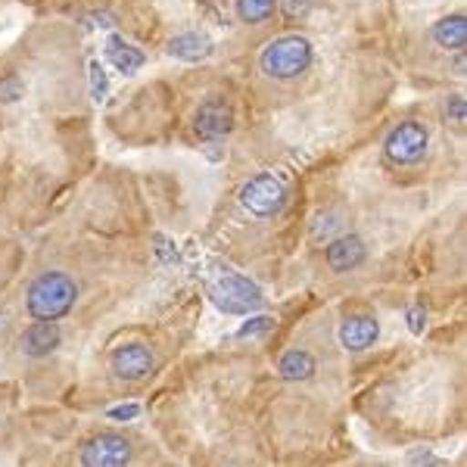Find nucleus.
Masks as SVG:
<instances>
[{
	"instance_id": "9b49d317",
	"label": "nucleus",
	"mask_w": 467,
	"mask_h": 467,
	"mask_svg": "<svg viewBox=\"0 0 467 467\" xmlns=\"http://www.w3.org/2000/svg\"><path fill=\"white\" fill-rule=\"evenodd\" d=\"M59 343H63V330H59V324L57 321H37V324H32V327L22 330L19 352L28 358H44L54 349H59Z\"/></svg>"
},
{
	"instance_id": "bb28decb",
	"label": "nucleus",
	"mask_w": 467,
	"mask_h": 467,
	"mask_svg": "<svg viewBox=\"0 0 467 467\" xmlns=\"http://www.w3.org/2000/svg\"><path fill=\"white\" fill-rule=\"evenodd\" d=\"M88 28H112L116 26V19L109 16V13H94V16H88Z\"/></svg>"
},
{
	"instance_id": "423d86ee",
	"label": "nucleus",
	"mask_w": 467,
	"mask_h": 467,
	"mask_svg": "<svg viewBox=\"0 0 467 467\" xmlns=\"http://www.w3.org/2000/svg\"><path fill=\"white\" fill-rule=\"evenodd\" d=\"M131 462V442L122 433H97L81 446V464L88 467H122Z\"/></svg>"
},
{
	"instance_id": "a211bd4d",
	"label": "nucleus",
	"mask_w": 467,
	"mask_h": 467,
	"mask_svg": "<svg viewBox=\"0 0 467 467\" xmlns=\"http://www.w3.org/2000/svg\"><path fill=\"white\" fill-rule=\"evenodd\" d=\"M22 94H26V85H22V78H19L16 72L0 75V103H4V107H13V103H19Z\"/></svg>"
},
{
	"instance_id": "c756f323",
	"label": "nucleus",
	"mask_w": 467,
	"mask_h": 467,
	"mask_svg": "<svg viewBox=\"0 0 467 467\" xmlns=\"http://www.w3.org/2000/svg\"><path fill=\"white\" fill-rule=\"evenodd\" d=\"M455 72H458V75H464V57H458V63H455Z\"/></svg>"
},
{
	"instance_id": "5701e85b",
	"label": "nucleus",
	"mask_w": 467,
	"mask_h": 467,
	"mask_svg": "<svg viewBox=\"0 0 467 467\" xmlns=\"http://www.w3.org/2000/svg\"><path fill=\"white\" fill-rule=\"evenodd\" d=\"M405 321H409L411 334H424V327H427V308H424V303H414L409 308V315H405Z\"/></svg>"
},
{
	"instance_id": "39448f33",
	"label": "nucleus",
	"mask_w": 467,
	"mask_h": 467,
	"mask_svg": "<svg viewBox=\"0 0 467 467\" xmlns=\"http://www.w3.org/2000/svg\"><path fill=\"white\" fill-rule=\"evenodd\" d=\"M431 134L420 122H399L383 140V153L393 165H418L424 160Z\"/></svg>"
},
{
	"instance_id": "393cba45",
	"label": "nucleus",
	"mask_w": 467,
	"mask_h": 467,
	"mask_svg": "<svg viewBox=\"0 0 467 467\" xmlns=\"http://www.w3.org/2000/svg\"><path fill=\"white\" fill-rule=\"evenodd\" d=\"M337 228H340V215H321V218H315V228H312V234L315 237H321V234H334Z\"/></svg>"
},
{
	"instance_id": "b1692460",
	"label": "nucleus",
	"mask_w": 467,
	"mask_h": 467,
	"mask_svg": "<svg viewBox=\"0 0 467 467\" xmlns=\"http://www.w3.org/2000/svg\"><path fill=\"white\" fill-rule=\"evenodd\" d=\"M277 4H281V10L287 13L290 19H299L312 10V0H277Z\"/></svg>"
},
{
	"instance_id": "f03ea898",
	"label": "nucleus",
	"mask_w": 467,
	"mask_h": 467,
	"mask_svg": "<svg viewBox=\"0 0 467 467\" xmlns=\"http://www.w3.org/2000/svg\"><path fill=\"white\" fill-rule=\"evenodd\" d=\"M312 41L303 35H281L275 41H268L259 54V69L262 75L275 81H293L312 66Z\"/></svg>"
},
{
	"instance_id": "ddd939ff",
	"label": "nucleus",
	"mask_w": 467,
	"mask_h": 467,
	"mask_svg": "<svg viewBox=\"0 0 467 467\" xmlns=\"http://www.w3.org/2000/svg\"><path fill=\"white\" fill-rule=\"evenodd\" d=\"M433 44L449 54H462L467 44V16L464 13H451L433 26Z\"/></svg>"
},
{
	"instance_id": "0eeeda50",
	"label": "nucleus",
	"mask_w": 467,
	"mask_h": 467,
	"mask_svg": "<svg viewBox=\"0 0 467 467\" xmlns=\"http://www.w3.org/2000/svg\"><path fill=\"white\" fill-rule=\"evenodd\" d=\"M109 365L119 380H144L147 374L156 371V356L144 343H125L119 349H112Z\"/></svg>"
},
{
	"instance_id": "a878e982",
	"label": "nucleus",
	"mask_w": 467,
	"mask_h": 467,
	"mask_svg": "<svg viewBox=\"0 0 467 467\" xmlns=\"http://www.w3.org/2000/svg\"><path fill=\"white\" fill-rule=\"evenodd\" d=\"M107 414L112 420H134L140 414V405H119V409H109Z\"/></svg>"
},
{
	"instance_id": "dca6fc26",
	"label": "nucleus",
	"mask_w": 467,
	"mask_h": 467,
	"mask_svg": "<svg viewBox=\"0 0 467 467\" xmlns=\"http://www.w3.org/2000/svg\"><path fill=\"white\" fill-rule=\"evenodd\" d=\"M277 0H234V16L244 26H262L275 16Z\"/></svg>"
},
{
	"instance_id": "f8f14e48",
	"label": "nucleus",
	"mask_w": 467,
	"mask_h": 467,
	"mask_svg": "<svg viewBox=\"0 0 467 467\" xmlns=\"http://www.w3.org/2000/svg\"><path fill=\"white\" fill-rule=\"evenodd\" d=\"M169 50L171 57L175 59H184V63H200V59H209L213 57V41H209L206 35L202 32H181V35H175L169 41Z\"/></svg>"
},
{
	"instance_id": "6ab92c4d",
	"label": "nucleus",
	"mask_w": 467,
	"mask_h": 467,
	"mask_svg": "<svg viewBox=\"0 0 467 467\" xmlns=\"http://www.w3.org/2000/svg\"><path fill=\"white\" fill-rule=\"evenodd\" d=\"M442 116H446V122L462 128L467 119V100L462 94H449L446 100H442Z\"/></svg>"
},
{
	"instance_id": "aec40b11",
	"label": "nucleus",
	"mask_w": 467,
	"mask_h": 467,
	"mask_svg": "<svg viewBox=\"0 0 467 467\" xmlns=\"http://www.w3.org/2000/svg\"><path fill=\"white\" fill-rule=\"evenodd\" d=\"M271 327H275V318H271V315H250L244 327L237 330V337H240V340H250V337H262V334H268Z\"/></svg>"
},
{
	"instance_id": "412c9836",
	"label": "nucleus",
	"mask_w": 467,
	"mask_h": 467,
	"mask_svg": "<svg viewBox=\"0 0 467 467\" xmlns=\"http://www.w3.org/2000/svg\"><path fill=\"white\" fill-rule=\"evenodd\" d=\"M153 246H156V259H160L162 265H178V262H181L178 246L171 244L165 234H153Z\"/></svg>"
},
{
	"instance_id": "9d476101",
	"label": "nucleus",
	"mask_w": 467,
	"mask_h": 467,
	"mask_svg": "<svg viewBox=\"0 0 467 467\" xmlns=\"http://www.w3.org/2000/svg\"><path fill=\"white\" fill-rule=\"evenodd\" d=\"M324 255H327V268L330 271L346 275V271H356L361 262L368 259V246H365V240L356 237V234H343V237L330 240Z\"/></svg>"
},
{
	"instance_id": "cd10ccee",
	"label": "nucleus",
	"mask_w": 467,
	"mask_h": 467,
	"mask_svg": "<svg viewBox=\"0 0 467 467\" xmlns=\"http://www.w3.org/2000/svg\"><path fill=\"white\" fill-rule=\"evenodd\" d=\"M411 464H440V458L431 451H411Z\"/></svg>"
},
{
	"instance_id": "20e7f679",
	"label": "nucleus",
	"mask_w": 467,
	"mask_h": 467,
	"mask_svg": "<svg viewBox=\"0 0 467 467\" xmlns=\"http://www.w3.org/2000/svg\"><path fill=\"white\" fill-rule=\"evenodd\" d=\"M237 200H240V206L255 218H275L287 206L290 191H287V184H284V178L271 175V171H262V175H253L240 187Z\"/></svg>"
},
{
	"instance_id": "4be33fe9",
	"label": "nucleus",
	"mask_w": 467,
	"mask_h": 467,
	"mask_svg": "<svg viewBox=\"0 0 467 467\" xmlns=\"http://www.w3.org/2000/svg\"><path fill=\"white\" fill-rule=\"evenodd\" d=\"M197 10L202 19L215 22V26H228V13H224V0H197Z\"/></svg>"
},
{
	"instance_id": "7ed1b4c3",
	"label": "nucleus",
	"mask_w": 467,
	"mask_h": 467,
	"mask_svg": "<svg viewBox=\"0 0 467 467\" xmlns=\"http://www.w3.org/2000/svg\"><path fill=\"white\" fill-rule=\"evenodd\" d=\"M209 299L215 308H222L224 315H253L265 306V296L255 287L250 277L237 275V271H224L222 277H215L209 284Z\"/></svg>"
},
{
	"instance_id": "2eb2a0df",
	"label": "nucleus",
	"mask_w": 467,
	"mask_h": 467,
	"mask_svg": "<svg viewBox=\"0 0 467 467\" xmlns=\"http://www.w3.org/2000/svg\"><path fill=\"white\" fill-rule=\"evenodd\" d=\"M107 59L122 75H134V72L140 69V66L147 63L144 50H138L134 44H128L122 35H109V41H107Z\"/></svg>"
},
{
	"instance_id": "f257e3e1",
	"label": "nucleus",
	"mask_w": 467,
	"mask_h": 467,
	"mask_svg": "<svg viewBox=\"0 0 467 467\" xmlns=\"http://www.w3.org/2000/svg\"><path fill=\"white\" fill-rule=\"evenodd\" d=\"M78 284L66 271H44L26 290V308L35 321H59L72 312Z\"/></svg>"
},
{
	"instance_id": "c85d7f7f",
	"label": "nucleus",
	"mask_w": 467,
	"mask_h": 467,
	"mask_svg": "<svg viewBox=\"0 0 467 467\" xmlns=\"http://www.w3.org/2000/svg\"><path fill=\"white\" fill-rule=\"evenodd\" d=\"M202 153H206L209 162H222L224 160V147H218V144H209L206 150H202Z\"/></svg>"
},
{
	"instance_id": "1a4fd4ad",
	"label": "nucleus",
	"mask_w": 467,
	"mask_h": 467,
	"mask_svg": "<svg viewBox=\"0 0 467 467\" xmlns=\"http://www.w3.org/2000/svg\"><path fill=\"white\" fill-rule=\"evenodd\" d=\"M337 337H340V346L346 352H365L378 343L380 324L371 315H349V318H343Z\"/></svg>"
},
{
	"instance_id": "4468645a",
	"label": "nucleus",
	"mask_w": 467,
	"mask_h": 467,
	"mask_svg": "<svg viewBox=\"0 0 467 467\" xmlns=\"http://www.w3.org/2000/svg\"><path fill=\"white\" fill-rule=\"evenodd\" d=\"M315 371H318V361H315L312 352L306 349H287L277 361V374H281V380L287 383H306L315 378Z\"/></svg>"
},
{
	"instance_id": "6e6552de",
	"label": "nucleus",
	"mask_w": 467,
	"mask_h": 467,
	"mask_svg": "<svg viewBox=\"0 0 467 467\" xmlns=\"http://www.w3.org/2000/svg\"><path fill=\"white\" fill-rule=\"evenodd\" d=\"M193 131L200 140H218L234 131V109L224 100H206L193 112Z\"/></svg>"
},
{
	"instance_id": "f3484780",
	"label": "nucleus",
	"mask_w": 467,
	"mask_h": 467,
	"mask_svg": "<svg viewBox=\"0 0 467 467\" xmlns=\"http://www.w3.org/2000/svg\"><path fill=\"white\" fill-rule=\"evenodd\" d=\"M88 72H90V100H97V103L107 100V94H109V75L100 66V59H90Z\"/></svg>"
}]
</instances>
